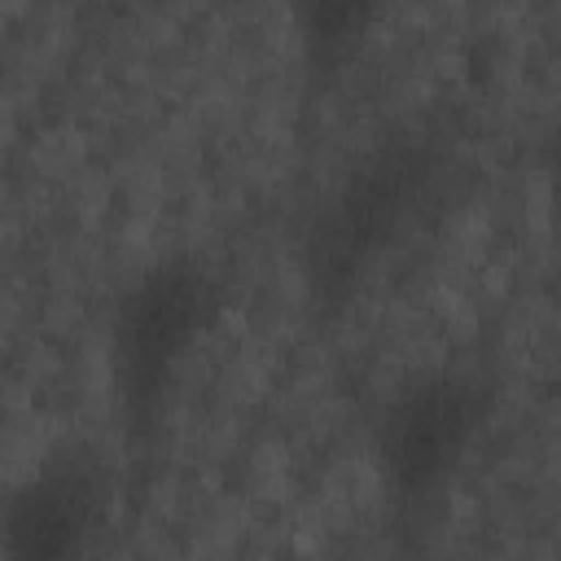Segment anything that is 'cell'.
Wrapping results in <instances>:
<instances>
[{
    "label": "cell",
    "mask_w": 561,
    "mask_h": 561,
    "mask_svg": "<svg viewBox=\"0 0 561 561\" xmlns=\"http://www.w3.org/2000/svg\"><path fill=\"white\" fill-rule=\"evenodd\" d=\"M447 140L394 127L368 140L311 202L298 232V272L320 311H342L412 237L447 180Z\"/></svg>",
    "instance_id": "obj_1"
},
{
    "label": "cell",
    "mask_w": 561,
    "mask_h": 561,
    "mask_svg": "<svg viewBox=\"0 0 561 561\" xmlns=\"http://www.w3.org/2000/svg\"><path fill=\"white\" fill-rule=\"evenodd\" d=\"M219 307L224 285L215 267L197 254L153 259L118 289L110 307L105 355L114 408L131 438H145L158 425Z\"/></svg>",
    "instance_id": "obj_2"
},
{
    "label": "cell",
    "mask_w": 561,
    "mask_h": 561,
    "mask_svg": "<svg viewBox=\"0 0 561 561\" xmlns=\"http://www.w3.org/2000/svg\"><path fill=\"white\" fill-rule=\"evenodd\" d=\"M491 416V381L465 364L408 377L377 412L373 465L394 508H430L473 456Z\"/></svg>",
    "instance_id": "obj_3"
},
{
    "label": "cell",
    "mask_w": 561,
    "mask_h": 561,
    "mask_svg": "<svg viewBox=\"0 0 561 561\" xmlns=\"http://www.w3.org/2000/svg\"><path fill=\"white\" fill-rule=\"evenodd\" d=\"M105 469L66 451L26 473L4 504V552L9 557H70L79 552L105 517Z\"/></svg>",
    "instance_id": "obj_4"
},
{
    "label": "cell",
    "mask_w": 561,
    "mask_h": 561,
    "mask_svg": "<svg viewBox=\"0 0 561 561\" xmlns=\"http://www.w3.org/2000/svg\"><path fill=\"white\" fill-rule=\"evenodd\" d=\"M386 0H285L289 26L311 66L333 70L359 53Z\"/></svg>",
    "instance_id": "obj_5"
},
{
    "label": "cell",
    "mask_w": 561,
    "mask_h": 561,
    "mask_svg": "<svg viewBox=\"0 0 561 561\" xmlns=\"http://www.w3.org/2000/svg\"><path fill=\"white\" fill-rule=\"evenodd\" d=\"M548 219H552V237L561 245V136L552 140V153H548Z\"/></svg>",
    "instance_id": "obj_6"
}]
</instances>
